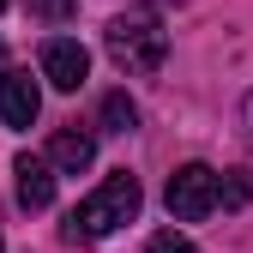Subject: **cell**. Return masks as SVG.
<instances>
[{
    "instance_id": "cell-1",
    "label": "cell",
    "mask_w": 253,
    "mask_h": 253,
    "mask_svg": "<svg viewBox=\"0 0 253 253\" xmlns=\"http://www.w3.org/2000/svg\"><path fill=\"white\" fill-rule=\"evenodd\" d=\"M139 205H145V193H139V175H126V169H115L90 199H79L73 205V217H67V235L73 247H84V241H103V235H115L121 223H133L139 217Z\"/></svg>"
},
{
    "instance_id": "cell-2",
    "label": "cell",
    "mask_w": 253,
    "mask_h": 253,
    "mask_svg": "<svg viewBox=\"0 0 253 253\" xmlns=\"http://www.w3.org/2000/svg\"><path fill=\"white\" fill-rule=\"evenodd\" d=\"M103 42H109V60H115L121 73H157L163 54H169V37L151 18H115Z\"/></svg>"
},
{
    "instance_id": "cell-3",
    "label": "cell",
    "mask_w": 253,
    "mask_h": 253,
    "mask_svg": "<svg viewBox=\"0 0 253 253\" xmlns=\"http://www.w3.org/2000/svg\"><path fill=\"white\" fill-rule=\"evenodd\" d=\"M163 205H169L175 223H199V217H211V211H217V169L181 163V169L169 175V187H163Z\"/></svg>"
},
{
    "instance_id": "cell-4",
    "label": "cell",
    "mask_w": 253,
    "mask_h": 253,
    "mask_svg": "<svg viewBox=\"0 0 253 253\" xmlns=\"http://www.w3.org/2000/svg\"><path fill=\"white\" fill-rule=\"evenodd\" d=\"M42 79H48L54 90H79V84L90 79L84 42H79V37H48V42H42Z\"/></svg>"
},
{
    "instance_id": "cell-5",
    "label": "cell",
    "mask_w": 253,
    "mask_h": 253,
    "mask_svg": "<svg viewBox=\"0 0 253 253\" xmlns=\"http://www.w3.org/2000/svg\"><path fill=\"white\" fill-rule=\"evenodd\" d=\"M42 115V90L30 73H0V121L6 126H30Z\"/></svg>"
},
{
    "instance_id": "cell-6",
    "label": "cell",
    "mask_w": 253,
    "mask_h": 253,
    "mask_svg": "<svg viewBox=\"0 0 253 253\" xmlns=\"http://www.w3.org/2000/svg\"><path fill=\"white\" fill-rule=\"evenodd\" d=\"M12 175H18V205L24 211H48L54 205V169H48V157H18L12 163Z\"/></svg>"
},
{
    "instance_id": "cell-7",
    "label": "cell",
    "mask_w": 253,
    "mask_h": 253,
    "mask_svg": "<svg viewBox=\"0 0 253 253\" xmlns=\"http://www.w3.org/2000/svg\"><path fill=\"white\" fill-rule=\"evenodd\" d=\"M90 163H97V139H90L84 126H60V133L48 139V169L79 175V169H90Z\"/></svg>"
},
{
    "instance_id": "cell-8",
    "label": "cell",
    "mask_w": 253,
    "mask_h": 253,
    "mask_svg": "<svg viewBox=\"0 0 253 253\" xmlns=\"http://www.w3.org/2000/svg\"><path fill=\"white\" fill-rule=\"evenodd\" d=\"M97 126H103V133H133V126H139V103L126 97V90H109L103 109H97Z\"/></svg>"
},
{
    "instance_id": "cell-9",
    "label": "cell",
    "mask_w": 253,
    "mask_h": 253,
    "mask_svg": "<svg viewBox=\"0 0 253 253\" xmlns=\"http://www.w3.org/2000/svg\"><path fill=\"white\" fill-rule=\"evenodd\" d=\"M247 199H253V181H247V175H217V205L241 211Z\"/></svg>"
},
{
    "instance_id": "cell-10",
    "label": "cell",
    "mask_w": 253,
    "mask_h": 253,
    "mask_svg": "<svg viewBox=\"0 0 253 253\" xmlns=\"http://www.w3.org/2000/svg\"><path fill=\"white\" fill-rule=\"evenodd\" d=\"M145 253H199V247L187 241V235H175V229H157V235L145 241Z\"/></svg>"
},
{
    "instance_id": "cell-11",
    "label": "cell",
    "mask_w": 253,
    "mask_h": 253,
    "mask_svg": "<svg viewBox=\"0 0 253 253\" xmlns=\"http://www.w3.org/2000/svg\"><path fill=\"white\" fill-rule=\"evenodd\" d=\"M241 139H247V151H253V90L241 97Z\"/></svg>"
},
{
    "instance_id": "cell-12",
    "label": "cell",
    "mask_w": 253,
    "mask_h": 253,
    "mask_svg": "<svg viewBox=\"0 0 253 253\" xmlns=\"http://www.w3.org/2000/svg\"><path fill=\"white\" fill-rule=\"evenodd\" d=\"M0 6H6V0H0Z\"/></svg>"
},
{
    "instance_id": "cell-13",
    "label": "cell",
    "mask_w": 253,
    "mask_h": 253,
    "mask_svg": "<svg viewBox=\"0 0 253 253\" xmlns=\"http://www.w3.org/2000/svg\"><path fill=\"white\" fill-rule=\"evenodd\" d=\"M0 253H6V247H0Z\"/></svg>"
}]
</instances>
